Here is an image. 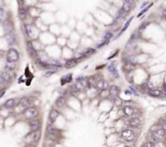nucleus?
Returning <instances> with one entry per match:
<instances>
[{"mask_svg": "<svg viewBox=\"0 0 166 147\" xmlns=\"http://www.w3.org/2000/svg\"><path fill=\"white\" fill-rule=\"evenodd\" d=\"M20 58L19 52L16 48H11L7 52V62H16Z\"/></svg>", "mask_w": 166, "mask_h": 147, "instance_id": "obj_1", "label": "nucleus"}, {"mask_svg": "<svg viewBox=\"0 0 166 147\" xmlns=\"http://www.w3.org/2000/svg\"><path fill=\"white\" fill-rule=\"evenodd\" d=\"M41 130H37V131H33V132H30L25 137V139L28 140V144H33V142H37L39 141V139L41 138Z\"/></svg>", "mask_w": 166, "mask_h": 147, "instance_id": "obj_2", "label": "nucleus"}, {"mask_svg": "<svg viewBox=\"0 0 166 147\" xmlns=\"http://www.w3.org/2000/svg\"><path fill=\"white\" fill-rule=\"evenodd\" d=\"M134 133L130 129H125L121 133V137L125 141H132L134 139Z\"/></svg>", "mask_w": 166, "mask_h": 147, "instance_id": "obj_3", "label": "nucleus"}, {"mask_svg": "<svg viewBox=\"0 0 166 147\" xmlns=\"http://www.w3.org/2000/svg\"><path fill=\"white\" fill-rule=\"evenodd\" d=\"M152 138L154 139V141L159 142V141H161L164 138L165 133L162 128H160V129H157L154 132H152Z\"/></svg>", "mask_w": 166, "mask_h": 147, "instance_id": "obj_4", "label": "nucleus"}, {"mask_svg": "<svg viewBox=\"0 0 166 147\" xmlns=\"http://www.w3.org/2000/svg\"><path fill=\"white\" fill-rule=\"evenodd\" d=\"M38 114V111L34 108H28L27 109H25L24 112V116L26 119L28 120H32L34 117H36Z\"/></svg>", "mask_w": 166, "mask_h": 147, "instance_id": "obj_5", "label": "nucleus"}, {"mask_svg": "<svg viewBox=\"0 0 166 147\" xmlns=\"http://www.w3.org/2000/svg\"><path fill=\"white\" fill-rule=\"evenodd\" d=\"M125 124L126 125L133 127V128H137L141 124V121L137 117H134L131 119H127V120H124Z\"/></svg>", "mask_w": 166, "mask_h": 147, "instance_id": "obj_6", "label": "nucleus"}, {"mask_svg": "<svg viewBox=\"0 0 166 147\" xmlns=\"http://www.w3.org/2000/svg\"><path fill=\"white\" fill-rule=\"evenodd\" d=\"M41 121L40 120H31V121L29 122V126L31 128V132L39 130L41 128Z\"/></svg>", "mask_w": 166, "mask_h": 147, "instance_id": "obj_7", "label": "nucleus"}, {"mask_svg": "<svg viewBox=\"0 0 166 147\" xmlns=\"http://www.w3.org/2000/svg\"><path fill=\"white\" fill-rule=\"evenodd\" d=\"M6 40L8 42V44L10 46L14 45V44H16V35L14 33V32H7L6 35Z\"/></svg>", "mask_w": 166, "mask_h": 147, "instance_id": "obj_8", "label": "nucleus"}, {"mask_svg": "<svg viewBox=\"0 0 166 147\" xmlns=\"http://www.w3.org/2000/svg\"><path fill=\"white\" fill-rule=\"evenodd\" d=\"M59 116V112L58 110H56V109H52L50 111V112L49 114V121L51 123V124H53L55 121H56V119L58 118V117Z\"/></svg>", "mask_w": 166, "mask_h": 147, "instance_id": "obj_9", "label": "nucleus"}, {"mask_svg": "<svg viewBox=\"0 0 166 147\" xmlns=\"http://www.w3.org/2000/svg\"><path fill=\"white\" fill-rule=\"evenodd\" d=\"M110 95L113 97L115 99V98L118 97V95H119V92H120V89L117 86H112L110 87Z\"/></svg>", "mask_w": 166, "mask_h": 147, "instance_id": "obj_10", "label": "nucleus"}, {"mask_svg": "<svg viewBox=\"0 0 166 147\" xmlns=\"http://www.w3.org/2000/svg\"><path fill=\"white\" fill-rule=\"evenodd\" d=\"M77 65H78V60L76 58H71L66 61V63H65V67L67 69H71V68L75 67Z\"/></svg>", "mask_w": 166, "mask_h": 147, "instance_id": "obj_11", "label": "nucleus"}, {"mask_svg": "<svg viewBox=\"0 0 166 147\" xmlns=\"http://www.w3.org/2000/svg\"><path fill=\"white\" fill-rule=\"evenodd\" d=\"M27 48H28V53H29L30 56L31 57H36L37 56V51H36V50H35L32 41L27 42Z\"/></svg>", "mask_w": 166, "mask_h": 147, "instance_id": "obj_12", "label": "nucleus"}, {"mask_svg": "<svg viewBox=\"0 0 166 147\" xmlns=\"http://www.w3.org/2000/svg\"><path fill=\"white\" fill-rule=\"evenodd\" d=\"M29 105H30V101L28 99H27V98H22L19 102V106L23 109L28 108Z\"/></svg>", "mask_w": 166, "mask_h": 147, "instance_id": "obj_13", "label": "nucleus"}, {"mask_svg": "<svg viewBox=\"0 0 166 147\" xmlns=\"http://www.w3.org/2000/svg\"><path fill=\"white\" fill-rule=\"evenodd\" d=\"M123 69L126 72H130V71H132L135 69V65L130 61H125V63L123 65Z\"/></svg>", "mask_w": 166, "mask_h": 147, "instance_id": "obj_14", "label": "nucleus"}, {"mask_svg": "<svg viewBox=\"0 0 166 147\" xmlns=\"http://www.w3.org/2000/svg\"><path fill=\"white\" fill-rule=\"evenodd\" d=\"M112 37V33L110 32H106V34H105V36H104V41L100 43V44H98V48H100V47H102V46H104V44H107L109 42H110V38Z\"/></svg>", "mask_w": 166, "mask_h": 147, "instance_id": "obj_15", "label": "nucleus"}, {"mask_svg": "<svg viewBox=\"0 0 166 147\" xmlns=\"http://www.w3.org/2000/svg\"><path fill=\"white\" fill-rule=\"evenodd\" d=\"M66 104H67V100H66V98L63 97V96L58 97L55 102L56 106L58 107V108H63V106L66 105Z\"/></svg>", "mask_w": 166, "mask_h": 147, "instance_id": "obj_16", "label": "nucleus"}, {"mask_svg": "<svg viewBox=\"0 0 166 147\" xmlns=\"http://www.w3.org/2000/svg\"><path fill=\"white\" fill-rule=\"evenodd\" d=\"M97 87L102 91H104L109 88V84L106 81H104V80H99V81H97Z\"/></svg>", "mask_w": 166, "mask_h": 147, "instance_id": "obj_17", "label": "nucleus"}, {"mask_svg": "<svg viewBox=\"0 0 166 147\" xmlns=\"http://www.w3.org/2000/svg\"><path fill=\"white\" fill-rule=\"evenodd\" d=\"M123 112L125 113L126 117H131V116H133L134 114V109L132 108V107L125 106V107H123Z\"/></svg>", "mask_w": 166, "mask_h": 147, "instance_id": "obj_18", "label": "nucleus"}, {"mask_svg": "<svg viewBox=\"0 0 166 147\" xmlns=\"http://www.w3.org/2000/svg\"><path fill=\"white\" fill-rule=\"evenodd\" d=\"M133 1H125L124 3H123V6H122V10L125 13L126 12H128L130 11V9H131L132 7V4H133Z\"/></svg>", "mask_w": 166, "mask_h": 147, "instance_id": "obj_19", "label": "nucleus"}, {"mask_svg": "<svg viewBox=\"0 0 166 147\" xmlns=\"http://www.w3.org/2000/svg\"><path fill=\"white\" fill-rule=\"evenodd\" d=\"M0 78L2 79L3 82H11L12 80L11 75L8 72H3L0 74Z\"/></svg>", "mask_w": 166, "mask_h": 147, "instance_id": "obj_20", "label": "nucleus"}, {"mask_svg": "<svg viewBox=\"0 0 166 147\" xmlns=\"http://www.w3.org/2000/svg\"><path fill=\"white\" fill-rule=\"evenodd\" d=\"M108 70L110 71V73H112V74L113 75V77L115 78H118V72H117V70L116 68V66L113 64H110L108 66Z\"/></svg>", "mask_w": 166, "mask_h": 147, "instance_id": "obj_21", "label": "nucleus"}, {"mask_svg": "<svg viewBox=\"0 0 166 147\" xmlns=\"http://www.w3.org/2000/svg\"><path fill=\"white\" fill-rule=\"evenodd\" d=\"M19 18L21 20H24L27 16V9L24 7H20L18 11Z\"/></svg>", "mask_w": 166, "mask_h": 147, "instance_id": "obj_22", "label": "nucleus"}, {"mask_svg": "<svg viewBox=\"0 0 166 147\" xmlns=\"http://www.w3.org/2000/svg\"><path fill=\"white\" fill-rule=\"evenodd\" d=\"M87 84H88V86L90 88H96L97 87V81L96 80V78L94 77H90L88 81H87Z\"/></svg>", "mask_w": 166, "mask_h": 147, "instance_id": "obj_23", "label": "nucleus"}, {"mask_svg": "<svg viewBox=\"0 0 166 147\" xmlns=\"http://www.w3.org/2000/svg\"><path fill=\"white\" fill-rule=\"evenodd\" d=\"M148 94L152 97H160L161 95V91L156 89H150L148 91Z\"/></svg>", "mask_w": 166, "mask_h": 147, "instance_id": "obj_24", "label": "nucleus"}, {"mask_svg": "<svg viewBox=\"0 0 166 147\" xmlns=\"http://www.w3.org/2000/svg\"><path fill=\"white\" fill-rule=\"evenodd\" d=\"M15 105V100L14 99H9L4 103V107L6 108H11Z\"/></svg>", "mask_w": 166, "mask_h": 147, "instance_id": "obj_25", "label": "nucleus"}, {"mask_svg": "<svg viewBox=\"0 0 166 147\" xmlns=\"http://www.w3.org/2000/svg\"><path fill=\"white\" fill-rule=\"evenodd\" d=\"M16 66V62H7L5 66V69L7 70H13Z\"/></svg>", "mask_w": 166, "mask_h": 147, "instance_id": "obj_26", "label": "nucleus"}, {"mask_svg": "<svg viewBox=\"0 0 166 147\" xmlns=\"http://www.w3.org/2000/svg\"><path fill=\"white\" fill-rule=\"evenodd\" d=\"M71 80H72V75H71V74H69L66 75V76L63 77L62 78V85H64V84L67 83L71 82Z\"/></svg>", "mask_w": 166, "mask_h": 147, "instance_id": "obj_27", "label": "nucleus"}, {"mask_svg": "<svg viewBox=\"0 0 166 147\" xmlns=\"http://www.w3.org/2000/svg\"><path fill=\"white\" fill-rule=\"evenodd\" d=\"M132 19H133V17L130 18V19H129V20H128L127 22H126V24H125V26L123 27V28H122V30L121 31V32H120V33H119L118 35H117V37H120V35H121V34H122V32H125V31L126 30V28H127L128 27H129V25H130V22H131Z\"/></svg>", "mask_w": 166, "mask_h": 147, "instance_id": "obj_28", "label": "nucleus"}, {"mask_svg": "<svg viewBox=\"0 0 166 147\" xmlns=\"http://www.w3.org/2000/svg\"><path fill=\"white\" fill-rule=\"evenodd\" d=\"M95 52H96V50H94V48H88V50H86V52L84 53V55L85 56H90L92 54H93Z\"/></svg>", "mask_w": 166, "mask_h": 147, "instance_id": "obj_29", "label": "nucleus"}, {"mask_svg": "<svg viewBox=\"0 0 166 147\" xmlns=\"http://www.w3.org/2000/svg\"><path fill=\"white\" fill-rule=\"evenodd\" d=\"M134 104V103L131 100H122V105L125 106H130V107H132V105Z\"/></svg>", "mask_w": 166, "mask_h": 147, "instance_id": "obj_30", "label": "nucleus"}, {"mask_svg": "<svg viewBox=\"0 0 166 147\" xmlns=\"http://www.w3.org/2000/svg\"><path fill=\"white\" fill-rule=\"evenodd\" d=\"M114 100H115L114 103H115V104H116L117 106H121V105H122V100H121L119 97L115 98Z\"/></svg>", "mask_w": 166, "mask_h": 147, "instance_id": "obj_31", "label": "nucleus"}, {"mask_svg": "<svg viewBox=\"0 0 166 147\" xmlns=\"http://www.w3.org/2000/svg\"><path fill=\"white\" fill-rule=\"evenodd\" d=\"M124 14H125V12H124V11H122V9H121V10H120L118 12H117V18H116V19H117V20H118V19H122V18L123 17Z\"/></svg>", "mask_w": 166, "mask_h": 147, "instance_id": "obj_32", "label": "nucleus"}, {"mask_svg": "<svg viewBox=\"0 0 166 147\" xmlns=\"http://www.w3.org/2000/svg\"><path fill=\"white\" fill-rule=\"evenodd\" d=\"M149 24V22H145V23H143L142 25H140V27H139V32H142V31H143L144 29L146 28V27Z\"/></svg>", "mask_w": 166, "mask_h": 147, "instance_id": "obj_33", "label": "nucleus"}, {"mask_svg": "<svg viewBox=\"0 0 166 147\" xmlns=\"http://www.w3.org/2000/svg\"><path fill=\"white\" fill-rule=\"evenodd\" d=\"M160 126L162 128V129L164 131H166V120H162V121H160Z\"/></svg>", "mask_w": 166, "mask_h": 147, "instance_id": "obj_34", "label": "nucleus"}, {"mask_svg": "<svg viewBox=\"0 0 166 147\" xmlns=\"http://www.w3.org/2000/svg\"><path fill=\"white\" fill-rule=\"evenodd\" d=\"M143 147H155V144L152 141H147L143 145Z\"/></svg>", "mask_w": 166, "mask_h": 147, "instance_id": "obj_35", "label": "nucleus"}, {"mask_svg": "<svg viewBox=\"0 0 166 147\" xmlns=\"http://www.w3.org/2000/svg\"><path fill=\"white\" fill-rule=\"evenodd\" d=\"M152 5V3L151 4V5H149V6H148L147 7H146V8H144V9H143V11H141V12H140V13H139V14L138 15V17H140V15H143V13H144V12H145V11H147L148 10V9H149V7H151Z\"/></svg>", "mask_w": 166, "mask_h": 147, "instance_id": "obj_36", "label": "nucleus"}, {"mask_svg": "<svg viewBox=\"0 0 166 147\" xmlns=\"http://www.w3.org/2000/svg\"><path fill=\"white\" fill-rule=\"evenodd\" d=\"M55 72L54 71H49V72H47L46 74V75H45V77H46V78H48V77H50L52 74H54Z\"/></svg>", "mask_w": 166, "mask_h": 147, "instance_id": "obj_37", "label": "nucleus"}, {"mask_svg": "<svg viewBox=\"0 0 166 147\" xmlns=\"http://www.w3.org/2000/svg\"><path fill=\"white\" fill-rule=\"evenodd\" d=\"M3 15H4V10H3V8L2 7H0V19L3 18Z\"/></svg>", "mask_w": 166, "mask_h": 147, "instance_id": "obj_38", "label": "nucleus"}, {"mask_svg": "<svg viewBox=\"0 0 166 147\" xmlns=\"http://www.w3.org/2000/svg\"><path fill=\"white\" fill-rule=\"evenodd\" d=\"M161 95H162V97H164V98H166V87H164V89L163 92L161 93Z\"/></svg>", "mask_w": 166, "mask_h": 147, "instance_id": "obj_39", "label": "nucleus"}, {"mask_svg": "<svg viewBox=\"0 0 166 147\" xmlns=\"http://www.w3.org/2000/svg\"><path fill=\"white\" fill-rule=\"evenodd\" d=\"M130 90L132 91V92L134 93V94H135L136 95L137 94V92H136V91H135V89H134V87H130Z\"/></svg>", "mask_w": 166, "mask_h": 147, "instance_id": "obj_40", "label": "nucleus"}, {"mask_svg": "<svg viewBox=\"0 0 166 147\" xmlns=\"http://www.w3.org/2000/svg\"><path fill=\"white\" fill-rule=\"evenodd\" d=\"M4 93H5V91H3L1 93H0V99H1V97H3V96Z\"/></svg>", "mask_w": 166, "mask_h": 147, "instance_id": "obj_41", "label": "nucleus"}, {"mask_svg": "<svg viewBox=\"0 0 166 147\" xmlns=\"http://www.w3.org/2000/svg\"><path fill=\"white\" fill-rule=\"evenodd\" d=\"M163 16L166 19V10H164V11H163Z\"/></svg>", "mask_w": 166, "mask_h": 147, "instance_id": "obj_42", "label": "nucleus"}, {"mask_svg": "<svg viewBox=\"0 0 166 147\" xmlns=\"http://www.w3.org/2000/svg\"><path fill=\"white\" fill-rule=\"evenodd\" d=\"M147 2H145V3H144L143 4V5H142V6L140 7V8H143V7L144 6H146V5H147Z\"/></svg>", "mask_w": 166, "mask_h": 147, "instance_id": "obj_43", "label": "nucleus"}, {"mask_svg": "<svg viewBox=\"0 0 166 147\" xmlns=\"http://www.w3.org/2000/svg\"><path fill=\"white\" fill-rule=\"evenodd\" d=\"M26 147H35L33 144H28V145L26 146Z\"/></svg>", "mask_w": 166, "mask_h": 147, "instance_id": "obj_44", "label": "nucleus"}, {"mask_svg": "<svg viewBox=\"0 0 166 147\" xmlns=\"http://www.w3.org/2000/svg\"><path fill=\"white\" fill-rule=\"evenodd\" d=\"M125 147H130V146H128V145H126V146H125Z\"/></svg>", "mask_w": 166, "mask_h": 147, "instance_id": "obj_45", "label": "nucleus"}]
</instances>
